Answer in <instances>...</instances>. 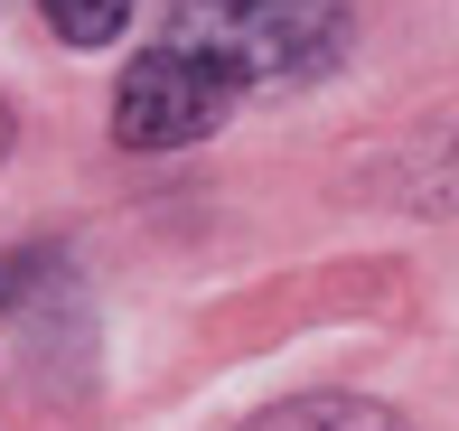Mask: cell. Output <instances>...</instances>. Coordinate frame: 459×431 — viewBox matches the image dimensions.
Masks as SVG:
<instances>
[{"label":"cell","mask_w":459,"mask_h":431,"mask_svg":"<svg viewBox=\"0 0 459 431\" xmlns=\"http://www.w3.org/2000/svg\"><path fill=\"white\" fill-rule=\"evenodd\" d=\"M10 141H19V122H10V94H0V159H10Z\"/></svg>","instance_id":"5b68a950"},{"label":"cell","mask_w":459,"mask_h":431,"mask_svg":"<svg viewBox=\"0 0 459 431\" xmlns=\"http://www.w3.org/2000/svg\"><path fill=\"white\" fill-rule=\"evenodd\" d=\"M235 104H244V94L225 85L206 56L151 38V47L122 66V85H113V141H122V151H187V141L225 132Z\"/></svg>","instance_id":"7a4b0ae2"},{"label":"cell","mask_w":459,"mask_h":431,"mask_svg":"<svg viewBox=\"0 0 459 431\" xmlns=\"http://www.w3.org/2000/svg\"><path fill=\"white\" fill-rule=\"evenodd\" d=\"M141 0H38V19H48L66 47H113L122 29H132Z\"/></svg>","instance_id":"277c9868"},{"label":"cell","mask_w":459,"mask_h":431,"mask_svg":"<svg viewBox=\"0 0 459 431\" xmlns=\"http://www.w3.org/2000/svg\"><path fill=\"white\" fill-rule=\"evenodd\" d=\"M160 38L206 56L235 94H273V85H319L347 56L357 19L347 0H169Z\"/></svg>","instance_id":"6da1fadb"},{"label":"cell","mask_w":459,"mask_h":431,"mask_svg":"<svg viewBox=\"0 0 459 431\" xmlns=\"http://www.w3.org/2000/svg\"><path fill=\"white\" fill-rule=\"evenodd\" d=\"M235 431H412V422L394 403H366V394H290V403H263Z\"/></svg>","instance_id":"3957f363"}]
</instances>
